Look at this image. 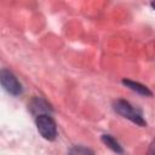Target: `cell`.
<instances>
[{
	"mask_svg": "<svg viewBox=\"0 0 155 155\" xmlns=\"http://www.w3.org/2000/svg\"><path fill=\"white\" fill-rule=\"evenodd\" d=\"M122 84H124L126 87H128L130 90L137 92L138 94H142V96H145V97H151V96H153L151 91H150L147 86H144V85H142V84H139V82L124 79V80H122Z\"/></svg>",
	"mask_w": 155,
	"mask_h": 155,
	"instance_id": "obj_4",
	"label": "cell"
},
{
	"mask_svg": "<svg viewBox=\"0 0 155 155\" xmlns=\"http://www.w3.org/2000/svg\"><path fill=\"white\" fill-rule=\"evenodd\" d=\"M69 155H94L93 151L86 147H82V145H75L70 149L69 151Z\"/></svg>",
	"mask_w": 155,
	"mask_h": 155,
	"instance_id": "obj_7",
	"label": "cell"
},
{
	"mask_svg": "<svg viewBox=\"0 0 155 155\" xmlns=\"http://www.w3.org/2000/svg\"><path fill=\"white\" fill-rule=\"evenodd\" d=\"M30 109L33 110V113H36L38 115H41V114H48L51 108H50V105L45 101H42L40 98H35L30 103Z\"/></svg>",
	"mask_w": 155,
	"mask_h": 155,
	"instance_id": "obj_5",
	"label": "cell"
},
{
	"mask_svg": "<svg viewBox=\"0 0 155 155\" xmlns=\"http://www.w3.org/2000/svg\"><path fill=\"white\" fill-rule=\"evenodd\" d=\"M150 6H151V7H153V8L155 10V1H153V2H150Z\"/></svg>",
	"mask_w": 155,
	"mask_h": 155,
	"instance_id": "obj_9",
	"label": "cell"
},
{
	"mask_svg": "<svg viewBox=\"0 0 155 155\" xmlns=\"http://www.w3.org/2000/svg\"><path fill=\"white\" fill-rule=\"evenodd\" d=\"M35 125L42 138L46 140H54L57 137V126L54 120L50 116V114L38 115L35 119Z\"/></svg>",
	"mask_w": 155,
	"mask_h": 155,
	"instance_id": "obj_2",
	"label": "cell"
},
{
	"mask_svg": "<svg viewBox=\"0 0 155 155\" xmlns=\"http://www.w3.org/2000/svg\"><path fill=\"white\" fill-rule=\"evenodd\" d=\"M0 80H1V85L5 88V91H7L12 96H18L22 93V85L21 82L17 80V78L6 69H2L0 73Z\"/></svg>",
	"mask_w": 155,
	"mask_h": 155,
	"instance_id": "obj_3",
	"label": "cell"
},
{
	"mask_svg": "<svg viewBox=\"0 0 155 155\" xmlns=\"http://www.w3.org/2000/svg\"><path fill=\"white\" fill-rule=\"evenodd\" d=\"M113 108L119 115H121L125 119H128L133 124L138 126H147V121L142 116L140 111L137 110L130 102L125 99H116L113 104Z\"/></svg>",
	"mask_w": 155,
	"mask_h": 155,
	"instance_id": "obj_1",
	"label": "cell"
},
{
	"mask_svg": "<svg viewBox=\"0 0 155 155\" xmlns=\"http://www.w3.org/2000/svg\"><path fill=\"white\" fill-rule=\"evenodd\" d=\"M102 142H103L109 149H111L114 153H116V154H124L122 147L120 145V143H119L113 136H110V134H103V136H102Z\"/></svg>",
	"mask_w": 155,
	"mask_h": 155,
	"instance_id": "obj_6",
	"label": "cell"
},
{
	"mask_svg": "<svg viewBox=\"0 0 155 155\" xmlns=\"http://www.w3.org/2000/svg\"><path fill=\"white\" fill-rule=\"evenodd\" d=\"M148 155H155V139L150 143L149 149H148Z\"/></svg>",
	"mask_w": 155,
	"mask_h": 155,
	"instance_id": "obj_8",
	"label": "cell"
}]
</instances>
